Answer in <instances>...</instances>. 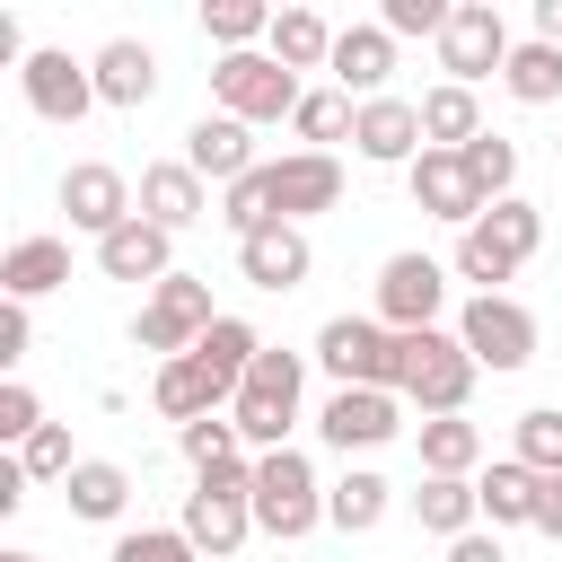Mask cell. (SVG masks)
<instances>
[{
	"label": "cell",
	"instance_id": "obj_1",
	"mask_svg": "<svg viewBox=\"0 0 562 562\" xmlns=\"http://www.w3.org/2000/svg\"><path fill=\"white\" fill-rule=\"evenodd\" d=\"M536 246H544V211H536L527 193H509V202H492V211L457 237L448 272H457V281H474V299H501V281H518Z\"/></svg>",
	"mask_w": 562,
	"mask_h": 562
},
{
	"label": "cell",
	"instance_id": "obj_2",
	"mask_svg": "<svg viewBox=\"0 0 562 562\" xmlns=\"http://www.w3.org/2000/svg\"><path fill=\"white\" fill-rule=\"evenodd\" d=\"M299 395H307V351L263 342V360L237 378V404H228L237 439H246L255 457H263V448H290V430H299Z\"/></svg>",
	"mask_w": 562,
	"mask_h": 562
},
{
	"label": "cell",
	"instance_id": "obj_3",
	"mask_svg": "<svg viewBox=\"0 0 562 562\" xmlns=\"http://www.w3.org/2000/svg\"><path fill=\"white\" fill-rule=\"evenodd\" d=\"M176 527L193 536V553H202V562H228V553L255 536V457L193 474V492H184V518H176Z\"/></svg>",
	"mask_w": 562,
	"mask_h": 562
},
{
	"label": "cell",
	"instance_id": "obj_4",
	"mask_svg": "<svg viewBox=\"0 0 562 562\" xmlns=\"http://www.w3.org/2000/svg\"><path fill=\"white\" fill-rule=\"evenodd\" d=\"M307 360L334 386H386V395H404V334H386L378 316H325Z\"/></svg>",
	"mask_w": 562,
	"mask_h": 562
},
{
	"label": "cell",
	"instance_id": "obj_5",
	"mask_svg": "<svg viewBox=\"0 0 562 562\" xmlns=\"http://www.w3.org/2000/svg\"><path fill=\"white\" fill-rule=\"evenodd\" d=\"M474 351L457 342V325H422V334H404V404L422 413V422H439V413H465V395H474Z\"/></svg>",
	"mask_w": 562,
	"mask_h": 562
},
{
	"label": "cell",
	"instance_id": "obj_6",
	"mask_svg": "<svg viewBox=\"0 0 562 562\" xmlns=\"http://www.w3.org/2000/svg\"><path fill=\"white\" fill-rule=\"evenodd\" d=\"M299 70H281L272 53H220L211 61V114H237V123H290L299 114Z\"/></svg>",
	"mask_w": 562,
	"mask_h": 562
},
{
	"label": "cell",
	"instance_id": "obj_7",
	"mask_svg": "<svg viewBox=\"0 0 562 562\" xmlns=\"http://www.w3.org/2000/svg\"><path fill=\"white\" fill-rule=\"evenodd\" d=\"M255 527L281 536V544H299V536L325 527V483H316V465L299 448H263L255 457Z\"/></svg>",
	"mask_w": 562,
	"mask_h": 562
},
{
	"label": "cell",
	"instance_id": "obj_8",
	"mask_svg": "<svg viewBox=\"0 0 562 562\" xmlns=\"http://www.w3.org/2000/svg\"><path fill=\"white\" fill-rule=\"evenodd\" d=\"M220 325V307H211V281L202 272H167L149 299H140V316H132V342L140 351H158V360H184L202 334Z\"/></svg>",
	"mask_w": 562,
	"mask_h": 562
},
{
	"label": "cell",
	"instance_id": "obj_9",
	"mask_svg": "<svg viewBox=\"0 0 562 562\" xmlns=\"http://www.w3.org/2000/svg\"><path fill=\"white\" fill-rule=\"evenodd\" d=\"M439 307H448V263L439 255L404 246V255L378 263V325L386 334H422V325H439Z\"/></svg>",
	"mask_w": 562,
	"mask_h": 562
},
{
	"label": "cell",
	"instance_id": "obj_10",
	"mask_svg": "<svg viewBox=\"0 0 562 562\" xmlns=\"http://www.w3.org/2000/svg\"><path fill=\"white\" fill-rule=\"evenodd\" d=\"M457 342L474 351V369H492V378H518L527 360H536V316L501 290V299H465L457 307Z\"/></svg>",
	"mask_w": 562,
	"mask_h": 562
},
{
	"label": "cell",
	"instance_id": "obj_11",
	"mask_svg": "<svg viewBox=\"0 0 562 562\" xmlns=\"http://www.w3.org/2000/svg\"><path fill=\"white\" fill-rule=\"evenodd\" d=\"M509 18L492 9V0H457V18H448V35H439V70L457 79V88H483V79H501L509 70Z\"/></svg>",
	"mask_w": 562,
	"mask_h": 562
},
{
	"label": "cell",
	"instance_id": "obj_12",
	"mask_svg": "<svg viewBox=\"0 0 562 562\" xmlns=\"http://www.w3.org/2000/svg\"><path fill=\"white\" fill-rule=\"evenodd\" d=\"M404 430V395H386V386H334L325 404H316V439L334 448V457H369V448H386Z\"/></svg>",
	"mask_w": 562,
	"mask_h": 562
},
{
	"label": "cell",
	"instance_id": "obj_13",
	"mask_svg": "<svg viewBox=\"0 0 562 562\" xmlns=\"http://www.w3.org/2000/svg\"><path fill=\"white\" fill-rule=\"evenodd\" d=\"M18 88H26V105H35L44 123H61V132L97 114V70H88V61H70L61 44L26 53V61H18Z\"/></svg>",
	"mask_w": 562,
	"mask_h": 562
},
{
	"label": "cell",
	"instance_id": "obj_14",
	"mask_svg": "<svg viewBox=\"0 0 562 562\" xmlns=\"http://www.w3.org/2000/svg\"><path fill=\"white\" fill-rule=\"evenodd\" d=\"M263 184H272V220L307 228L316 211L342 202V158L334 149H290V158H263Z\"/></svg>",
	"mask_w": 562,
	"mask_h": 562
},
{
	"label": "cell",
	"instance_id": "obj_15",
	"mask_svg": "<svg viewBox=\"0 0 562 562\" xmlns=\"http://www.w3.org/2000/svg\"><path fill=\"white\" fill-rule=\"evenodd\" d=\"M430 140H422V97H369L351 114V158L360 167H413Z\"/></svg>",
	"mask_w": 562,
	"mask_h": 562
},
{
	"label": "cell",
	"instance_id": "obj_16",
	"mask_svg": "<svg viewBox=\"0 0 562 562\" xmlns=\"http://www.w3.org/2000/svg\"><path fill=\"white\" fill-rule=\"evenodd\" d=\"M61 211H70V228H88V237H114V228L140 211V193H132V176H123V167H105V158H79V167H61Z\"/></svg>",
	"mask_w": 562,
	"mask_h": 562
},
{
	"label": "cell",
	"instance_id": "obj_17",
	"mask_svg": "<svg viewBox=\"0 0 562 562\" xmlns=\"http://www.w3.org/2000/svg\"><path fill=\"white\" fill-rule=\"evenodd\" d=\"M404 184H413V202H422L430 220H448L457 237H465V228L492 211V202H483V184L465 176V158H457V149H422V158L404 167Z\"/></svg>",
	"mask_w": 562,
	"mask_h": 562
},
{
	"label": "cell",
	"instance_id": "obj_18",
	"mask_svg": "<svg viewBox=\"0 0 562 562\" xmlns=\"http://www.w3.org/2000/svg\"><path fill=\"white\" fill-rule=\"evenodd\" d=\"M149 404L184 430V422H211V413H228L237 404V386L202 360V351H184V360H158V378H149Z\"/></svg>",
	"mask_w": 562,
	"mask_h": 562
},
{
	"label": "cell",
	"instance_id": "obj_19",
	"mask_svg": "<svg viewBox=\"0 0 562 562\" xmlns=\"http://www.w3.org/2000/svg\"><path fill=\"white\" fill-rule=\"evenodd\" d=\"M184 167L202 176V184H246L263 158H255V123H237V114H202L193 132H184Z\"/></svg>",
	"mask_w": 562,
	"mask_h": 562
},
{
	"label": "cell",
	"instance_id": "obj_20",
	"mask_svg": "<svg viewBox=\"0 0 562 562\" xmlns=\"http://www.w3.org/2000/svg\"><path fill=\"white\" fill-rule=\"evenodd\" d=\"M237 272L255 281V290H272V299H290L307 272H316V246H307V228H290V220H272V228H255V237H237Z\"/></svg>",
	"mask_w": 562,
	"mask_h": 562
},
{
	"label": "cell",
	"instance_id": "obj_21",
	"mask_svg": "<svg viewBox=\"0 0 562 562\" xmlns=\"http://www.w3.org/2000/svg\"><path fill=\"white\" fill-rule=\"evenodd\" d=\"M334 88L351 97V105H369V97H386V79H395V35L378 26V18H360V26H342L334 35Z\"/></svg>",
	"mask_w": 562,
	"mask_h": 562
},
{
	"label": "cell",
	"instance_id": "obj_22",
	"mask_svg": "<svg viewBox=\"0 0 562 562\" xmlns=\"http://www.w3.org/2000/svg\"><path fill=\"white\" fill-rule=\"evenodd\" d=\"M88 70H97V105H114V114H140L158 97V53L140 35H105L88 53Z\"/></svg>",
	"mask_w": 562,
	"mask_h": 562
},
{
	"label": "cell",
	"instance_id": "obj_23",
	"mask_svg": "<svg viewBox=\"0 0 562 562\" xmlns=\"http://www.w3.org/2000/svg\"><path fill=\"white\" fill-rule=\"evenodd\" d=\"M97 272H105V281H140V290H158V281L176 272V237H167L158 220L132 211L114 237H97Z\"/></svg>",
	"mask_w": 562,
	"mask_h": 562
},
{
	"label": "cell",
	"instance_id": "obj_24",
	"mask_svg": "<svg viewBox=\"0 0 562 562\" xmlns=\"http://www.w3.org/2000/svg\"><path fill=\"white\" fill-rule=\"evenodd\" d=\"M202 211H211V184H202L184 158H149V167H140V220H158L167 237H184ZM211 220H220V211H211Z\"/></svg>",
	"mask_w": 562,
	"mask_h": 562
},
{
	"label": "cell",
	"instance_id": "obj_25",
	"mask_svg": "<svg viewBox=\"0 0 562 562\" xmlns=\"http://www.w3.org/2000/svg\"><path fill=\"white\" fill-rule=\"evenodd\" d=\"M61 281H70V237H18L0 255V299H18V307L53 299Z\"/></svg>",
	"mask_w": 562,
	"mask_h": 562
},
{
	"label": "cell",
	"instance_id": "obj_26",
	"mask_svg": "<svg viewBox=\"0 0 562 562\" xmlns=\"http://www.w3.org/2000/svg\"><path fill=\"white\" fill-rule=\"evenodd\" d=\"M386 509H395V483L378 465H342V483H325V527H342V536H378Z\"/></svg>",
	"mask_w": 562,
	"mask_h": 562
},
{
	"label": "cell",
	"instance_id": "obj_27",
	"mask_svg": "<svg viewBox=\"0 0 562 562\" xmlns=\"http://www.w3.org/2000/svg\"><path fill=\"white\" fill-rule=\"evenodd\" d=\"M61 501H70V518L114 527V518L132 509V465H114V457H79V465H70V483H61Z\"/></svg>",
	"mask_w": 562,
	"mask_h": 562
},
{
	"label": "cell",
	"instance_id": "obj_28",
	"mask_svg": "<svg viewBox=\"0 0 562 562\" xmlns=\"http://www.w3.org/2000/svg\"><path fill=\"white\" fill-rule=\"evenodd\" d=\"M536 492H544V474L518 465V457H492V465L474 474V501H483L492 536H501V527H536Z\"/></svg>",
	"mask_w": 562,
	"mask_h": 562
},
{
	"label": "cell",
	"instance_id": "obj_29",
	"mask_svg": "<svg viewBox=\"0 0 562 562\" xmlns=\"http://www.w3.org/2000/svg\"><path fill=\"white\" fill-rule=\"evenodd\" d=\"M413 518H422V536L457 544V536H474V527H483V501H474V483H465V474H422Z\"/></svg>",
	"mask_w": 562,
	"mask_h": 562
},
{
	"label": "cell",
	"instance_id": "obj_30",
	"mask_svg": "<svg viewBox=\"0 0 562 562\" xmlns=\"http://www.w3.org/2000/svg\"><path fill=\"white\" fill-rule=\"evenodd\" d=\"M492 123H483V97L474 88H457V79H439V88H422V140L430 149H465V140H483Z\"/></svg>",
	"mask_w": 562,
	"mask_h": 562
},
{
	"label": "cell",
	"instance_id": "obj_31",
	"mask_svg": "<svg viewBox=\"0 0 562 562\" xmlns=\"http://www.w3.org/2000/svg\"><path fill=\"white\" fill-rule=\"evenodd\" d=\"M334 35H342V26H325V9H272V44H263V53H272L281 70H325V61H334Z\"/></svg>",
	"mask_w": 562,
	"mask_h": 562
},
{
	"label": "cell",
	"instance_id": "obj_32",
	"mask_svg": "<svg viewBox=\"0 0 562 562\" xmlns=\"http://www.w3.org/2000/svg\"><path fill=\"white\" fill-rule=\"evenodd\" d=\"M422 474H483V430L465 422V413H439V422H422Z\"/></svg>",
	"mask_w": 562,
	"mask_h": 562
},
{
	"label": "cell",
	"instance_id": "obj_33",
	"mask_svg": "<svg viewBox=\"0 0 562 562\" xmlns=\"http://www.w3.org/2000/svg\"><path fill=\"white\" fill-rule=\"evenodd\" d=\"M501 88H509L518 105H553V97H562V44H544V35L509 44V70H501Z\"/></svg>",
	"mask_w": 562,
	"mask_h": 562
},
{
	"label": "cell",
	"instance_id": "obj_34",
	"mask_svg": "<svg viewBox=\"0 0 562 562\" xmlns=\"http://www.w3.org/2000/svg\"><path fill=\"white\" fill-rule=\"evenodd\" d=\"M202 35L220 53H263L272 44V9L263 0H202Z\"/></svg>",
	"mask_w": 562,
	"mask_h": 562
},
{
	"label": "cell",
	"instance_id": "obj_35",
	"mask_svg": "<svg viewBox=\"0 0 562 562\" xmlns=\"http://www.w3.org/2000/svg\"><path fill=\"white\" fill-rule=\"evenodd\" d=\"M351 97L342 88H307L299 97V114H290V132H299V149H334V140H351Z\"/></svg>",
	"mask_w": 562,
	"mask_h": 562
},
{
	"label": "cell",
	"instance_id": "obj_36",
	"mask_svg": "<svg viewBox=\"0 0 562 562\" xmlns=\"http://www.w3.org/2000/svg\"><path fill=\"white\" fill-rule=\"evenodd\" d=\"M193 351H202V360H211V369H220V378L237 386V378H246V369L263 360V334H255L246 316H228V307H220V325H211V334H202Z\"/></svg>",
	"mask_w": 562,
	"mask_h": 562
},
{
	"label": "cell",
	"instance_id": "obj_37",
	"mask_svg": "<svg viewBox=\"0 0 562 562\" xmlns=\"http://www.w3.org/2000/svg\"><path fill=\"white\" fill-rule=\"evenodd\" d=\"M509 457L536 465V474H562V404H536L509 422Z\"/></svg>",
	"mask_w": 562,
	"mask_h": 562
},
{
	"label": "cell",
	"instance_id": "obj_38",
	"mask_svg": "<svg viewBox=\"0 0 562 562\" xmlns=\"http://www.w3.org/2000/svg\"><path fill=\"white\" fill-rule=\"evenodd\" d=\"M457 158H465V176L483 184V202H509V193H518V140L483 132V140H465Z\"/></svg>",
	"mask_w": 562,
	"mask_h": 562
},
{
	"label": "cell",
	"instance_id": "obj_39",
	"mask_svg": "<svg viewBox=\"0 0 562 562\" xmlns=\"http://www.w3.org/2000/svg\"><path fill=\"white\" fill-rule=\"evenodd\" d=\"M176 448H184V465H193V474H211V465H237V457H255V448L237 439V422H228V413H211V422H184V430H176Z\"/></svg>",
	"mask_w": 562,
	"mask_h": 562
},
{
	"label": "cell",
	"instance_id": "obj_40",
	"mask_svg": "<svg viewBox=\"0 0 562 562\" xmlns=\"http://www.w3.org/2000/svg\"><path fill=\"white\" fill-rule=\"evenodd\" d=\"M105 562H202V553H193V536H184V527H123Z\"/></svg>",
	"mask_w": 562,
	"mask_h": 562
},
{
	"label": "cell",
	"instance_id": "obj_41",
	"mask_svg": "<svg viewBox=\"0 0 562 562\" xmlns=\"http://www.w3.org/2000/svg\"><path fill=\"white\" fill-rule=\"evenodd\" d=\"M448 18H457V0H378V26H386L395 44H404V35H430V44H439Z\"/></svg>",
	"mask_w": 562,
	"mask_h": 562
},
{
	"label": "cell",
	"instance_id": "obj_42",
	"mask_svg": "<svg viewBox=\"0 0 562 562\" xmlns=\"http://www.w3.org/2000/svg\"><path fill=\"white\" fill-rule=\"evenodd\" d=\"M35 430H44V404H35V386H26V378H0V448L18 457Z\"/></svg>",
	"mask_w": 562,
	"mask_h": 562
},
{
	"label": "cell",
	"instance_id": "obj_43",
	"mask_svg": "<svg viewBox=\"0 0 562 562\" xmlns=\"http://www.w3.org/2000/svg\"><path fill=\"white\" fill-rule=\"evenodd\" d=\"M18 465H26V483H70V465H79V457H70V430L44 422V430L18 448Z\"/></svg>",
	"mask_w": 562,
	"mask_h": 562
},
{
	"label": "cell",
	"instance_id": "obj_44",
	"mask_svg": "<svg viewBox=\"0 0 562 562\" xmlns=\"http://www.w3.org/2000/svg\"><path fill=\"white\" fill-rule=\"evenodd\" d=\"M26 351H35V316H26L18 299H0V369L18 378V360H26Z\"/></svg>",
	"mask_w": 562,
	"mask_h": 562
},
{
	"label": "cell",
	"instance_id": "obj_45",
	"mask_svg": "<svg viewBox=\"0 0 562 562\" xmlns=\"http://www.w3.org/2000/svg\"><path fill=\"white\" fill-rule=\"evenodd\" d=\"M448 562H509V553H501V536H492V527H474V536H457V544H448Z\"/></svg>",
	"mask_w": 562,
	"mask_h": 562
},
{
	"label": "cell",
	"instance_id": "obj_46",
	"mask_svg": "<svg viewBox=\"0 0 562 562\" xmlns=\"http://www.w3.org/2000/svg\"><path fill=\"white\" fill-rule=\"evenodd\" d=\"M536 536L562 544V474H544V492H536Z\"/></svg>",
	"mask_w": 562,
	"mask_h": 562
},
{
	"label": "cell",
	"instance_id": "obj_47",
	"mask_svg": "<svg viewBox=\"0 0 562 562\" xmlns=\"http://www.w3.org/2000/svg\"><path fill=\"white\" fill-rule=\"evenodd\" d=\"M18 501H26V465H18V457H0V518H9Z\"/></svg>",
	"mask_w": 562,
	"mask_h": 562
},
{
	"label": "cell",
	"instance_id": "obj_48",
	"mask_svg": "<svg viewBox=\"0 0 562 562\" xmlns=\"http://www.w3.org/2000/svg\"><path fill=\"white\" fill-rule=\"evenodd\" d=\"M536 35H544V44H562V0H536Z\"/></svg>",
	"mask_w": 562,
	"mask_h": 562
},
{
	"label": "cell",
	"instance_id": "obj_49",
	"mask_svg": "<svg viewBox=\"0 0 562 562\" xmlns=\"http://www.w3.org/2000/svg\"><path fill=\"white\" fill-rule=\"evenodd\" d=\"M0 562H44V553H0Z\"/></svg>",
	"mask_w": 562,
	"mask_h": 562
},
{
	"label": "cell",
	"instance_id": "obj_50",
	"mask_svg": "<svg viewBox=\"0 0 562 562\" xmlns=\"http://www.w3.org/2000/svg\"><path fill=\"white\" fill-rule=\"evenodd\" d=\"M553 149H562V140H553Z\"/></svg>",
	"mask_w": 562,
	"mask_h": 562
}]
</instances>
